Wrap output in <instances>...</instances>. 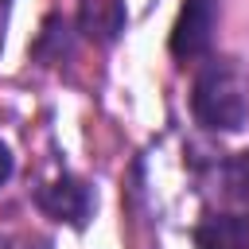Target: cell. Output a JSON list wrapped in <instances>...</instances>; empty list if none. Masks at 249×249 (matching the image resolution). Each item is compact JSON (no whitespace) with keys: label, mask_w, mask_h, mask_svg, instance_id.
I'll list each match as a JSON object with an SVG mask.
<instances>
[{"label":"cell","mask_w":249,"mask_h":249,"mask_svg":"<svg viewBox=\"0 0 249 249\" xmlns=\"http://www.w3.org/2000/svg\"><path fill=\"white\" fill-rule=\"evenodd\" d=\"M191 113L210 132H237L249 117V78L237 58H206L195 89Z\"/></svg>","instance_id":"1"},{"label":"cell","mask_w":249,"mask_h":249,"mask_svg":"<svg viewBox=\"0 0 249 249\" xmlns=\"http://www.w3.org/2000/svg\"><path fill=\"white\" fill-rule=\"evenodd\" d=\"M82 31L113 43L124 31V4L121 0H82Z\"/></svg>","instance_id":"5"},{"label":"cell","mask_w":249,"mask_h":249,"mask_svg":"<svg viewBox=\"0 0 249 249\" xmlns=\"http://www.w3.org/2000/svg\"><path fill=\"white\" fill-rule=\"evenodd\" d=\"M35 202H39V210H43L47 218L66 222V226H78V230H82V226L89 222V214H93V191H89L82 179H74V175H62V179L39 187V191H35Z\"/></svg>","instance_id":"3"},{"label":"cell","mask_w":249,"mask_h":249,"mask_svg":"<svg viewBox=\"0 0 249 249\" xmlns=\"http://www.w3.org/2000/svg\"><path fill=\"white\" fill-rule=\"evenodd\" d=\"M191 237L198 249H249V210H210Z\"/></svg>","instance_id":"4"},{"label":"cell","mask_w":249,"mask_h":249,"mask_svg":"<svg viewBox=\"0 0 249 249\" xmlns=\"http://www.w3.org/2000/svg\"><path fill=\"white\" fill-rule=\"evenodd\" d=\"M214 27H218V0H183L179 8V19L171 27V54L191 62L198 54L210 51V39H214Z\"/></svg>","instance_id":"2"},{"label":"cell","mask_w":249,"mask_h":249,"mask_svg":"<svg viewBox=\"0 0 249 249\" xmlns=\"http://www.w3.org/2000/svg\"><path fill=\"white\" fill-rule=\"evenodd\" d=\"M12 167H16V160H12V148L0 140V187L12 179Z\"/></svg>","instance_id":"6"}]
</instances>
